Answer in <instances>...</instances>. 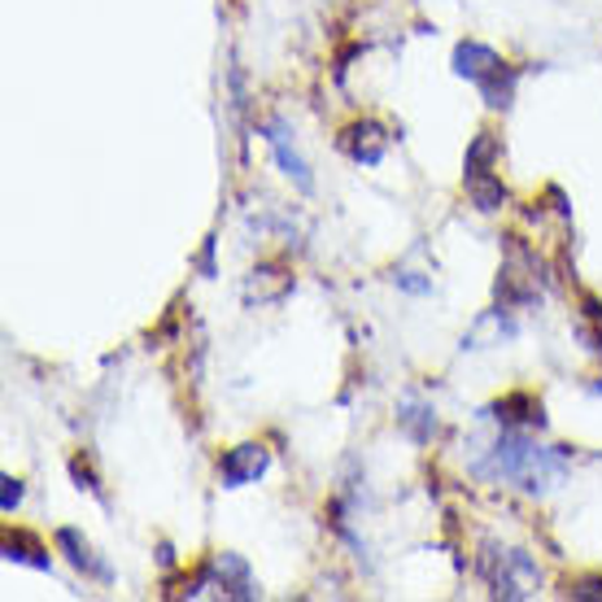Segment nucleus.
I'll use <instances>...</instances> for the list:
<instances>
[{
    "label": "nucleus",
    "mask_w": 602,
    "mask_h": 602,
    "mask_svg": "<svg viewBox=\"0 0 602 602\" xmlns=\"http://www.w3.org/2000/svg\"><path fill=\"white\" fill-rule=\"evenodd\" d=\"M485 567H489L493 589L506 598H528L537 589V567L519 550H493V559H485Z\"/></svg>",
    "instance_id": "nucleus-3"
},
{
    "label": "nucleus",
    "mask_w": 602,
    "mask_h": 602,
    "mask_svg": "<svg viewBox=\"0 0 602 602\" xmlns=\"http://www.w3.org/2000/svg\"><path fill=\"white\" fill-rule=\"evenodd\" d=\"M459 71H463L472 84H480V92L489 97V105H506V101H511V79L502 84V62H498L489 49L463 45V49H459Z\"/></svg>",
    "instance_id": "nucleus-2"
},
{
    "label": "nucleus",
    "mask_w": 602,
    "mask_h": 602,
    "mask_svg": "<svg viewBox=\"0 0 602 602\" xmlns=\"http://www.w3.org/2000/svg\"><path fill=\"white\" fill-rule=\"evenodd\" d=\"M18 493H23V489H18V480H5V511L18 502Z\"/></svg>",
    "instance_id": "nucleus-5"
},
{
    "label": "nucleus",
    "mask_w": 602,
    "mask_h": 602,
    "mask_svg": "<svg viewBox=\"0 0 602 602\" xmlns=\"http://www.w3.org/2000/svg\"><path fill=\"white\" fill-rule=\"evenodd\" d=\"M493 467H498L502 480H515L524 489H541L545 480H554L563 472V459L532 446V441H524V437H506L493 450Z\"/></svg>",
    "instance_id": "nucleus-1"
},
{
    "label": "nucleus",
    "mask_w": 602,
    "mask_h": 602,
    "mask_svg": "<svg viewBox=\"0 0 602 602\" xmlns=\"http://www.w3.org/2000/svg\"><path fill=\"white\" fill-rule=\"evenodd\" d=\"M266 472V450L262 446H240L223 459V480L227 485H244V480H258Z\"/></svg>",
    "instance_id": "nucleus-4"
}]
</instances>
